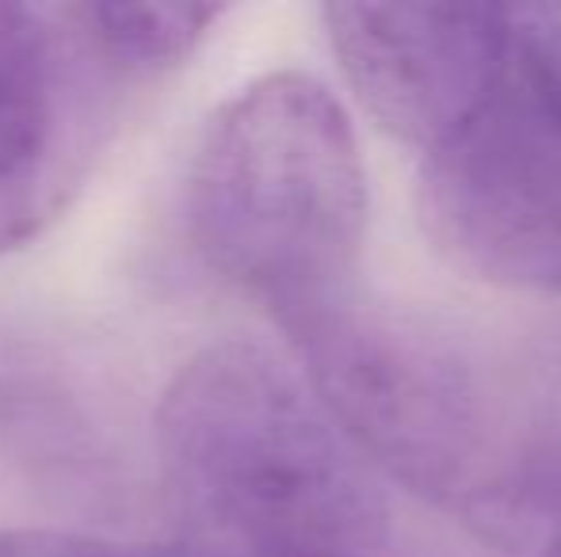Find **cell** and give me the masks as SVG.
Here are the masks:
<instances>
[{
  "instance_id": "obj_1",
  "label": "cell",
  "mask_w": 561,
  "mask_h": 557,
  "mask_svg": "<svg viewBox=\"0 0 561 557\" xmlns=\"http://www.w3.org/2000/svg\"><path fill=\"white\" fill-rule=\"evenodd\" d=\"M169 557H382L386 500L302 379L222 340L176 371L157 409Z\"/></svg>"
},
{
  "instance_id": "obj_2",
  "label": "cell",
  "mask_w": 561,
  "mask_h": 557,
  "mask_svg": "<svg viewBox=\"0 0 561 557\" xmlns=\"http://www.w3.org/2000/svg\"><path fill=\"white\" fill-rule=\"evenodd\" d=\"M367 169L318 77H256L210 119L187 172L192 245L218 279L295 336L359 287Z\"/></svg>"
},
{
  "instance_id": "obj_3",
  "label": "cell",
  "mask_w": 561,
  "mask_h": 557,
  "mask_svg": "<svg viewBox=\"0 0 561 557\" xmlns=\"http://www.w3.org/2000/svg\"><path fill=\"white\" fill-rule=\"evenodd\" d=\"M138 84L92 4H0V256L66 214Z\"/></svg>"
},
{
  "instance_id": "obj_4",
  "label": "cell",
  "mask_w": 561,
  "mask_h": 557,
  "mask_svg": "<svg viewBox=\"0 0 561 557\" xmlns=\"http://www.w3.org/2000/svg\"><path fill=\"white\" fill-rule=\"evenodd\" d=\"M421 214L470 276L561 294V130L508 89L444 149L424 156Z\"/></svg>"
},
{
  "instance_id": "obj_5",
  "label": "cell",
  "mask_w": 561,
  "mask_h": 557,
  "mask_svg": "<svg viewBox=\"0 0 561 557\" xmlns=\"http://www.w3.org/2000/svg\"><path fill=\"white\" fill-rule=\"evenodd\" d=\"M321 15L370 119L424 156L455 141L504 89L501 4H329Z\"/></svg>"
},
{
  "instance_id": "obj_6",
  "label": "cell",
  "mask_w": 561,
  "mask_h": 557,
  "mask_svg": "<svg viewBox=\"0 0 561 557\" xmlns=\"http://www.w3.org/2000/svg\"><path fill=\"white\" fill-rule=\"evenodd\" d=\"M107 46L141 84L184 66L226 8L218 4H92Z\"/></svg>"
},
{
  "instance_id": "obj_7",
  "label": "cell",
  "mask_w": 561,
  "mask_h": 557,
  "mask_svg": "<svg viewBox=\"0 0 561 557\" xmlns=\"http://www.w3.org/2000/svg\"><path fill=\"white\" fill-rule=\"evenodd\" d=\"M508 35V89L561 130V4H516L504 8Z\"/></svg>"
},
{
  "instance_id": "obj_8",
  "label": "cell",
  "mask_w": 561,
  "mask_h": 557,
  "mask_svg": "<svg viewBox=\"0 0 561 557\" xmlns=\"http://www.w3.org/2000/svg\"><path fill=\"white\" fill-rule=\"evenodd\" d=\"M73 543L69 535L50 531H0V557H54Z\"/></svg>"
},
{
  "instance_id": "obj_9",
  "label": "cell",
  "mask_w": 561,
  "mask_h": 557,
  "mask_svg": "<svg viewBox=\"0 0 561 557\" xmlns=\"http://www.w3.org/2000/svg\"><path fill=\"white\" fill-rule=\"evenodd\" d=\"M54 557H169V554H164L161 546L138 554V550H112V546H96V543H84V538H73L66 550H58Z\"/></svg>"
},
{
  "instance_id": "obj_10",
  "label": "cell",
  "mask_w": 561,
  "mask_h": 557,
  "mask_svg": "<svg viewBox=\"0 0 561 557\" xmlns=\"http://www.w3.org/2000/svg\"><path fill=\"white\" fill-rule=\"evenodd\" d=\"M550 557H561V546H554V550H550Z\"/></svg>"
}]
</instances>
